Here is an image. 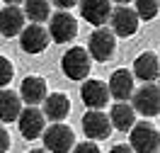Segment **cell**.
Returning a JSON list of instances; mask_svg holds the SVG:
<instances>
[{
    "label": "cell",
    "instance_id": "obj_1",
    "mask_svg": "<svg viewBox=\"0 0 160 153\" xmlns=\"http://www.w3.org/2000/svg\"><path fill=\"white\" fill-rule=\"evenodd\" d=\"M61 71L70 80H88L90 75V54L82 46H73L61 59Z\"/></svg>",
    "mask_w": 160,
    "mask_h": 153
},
{
    "label": "cell",
    "instance_id": "obj_2",
    "mask_svg": "<svg viewBox=\"0 0 160 153\" xmlns=\"http://www.w3.org/2000/svg\"><path fill=\"white\" fill-rule=\"evenodd\" d=\"M41 136H44L46 153H70V148L75 146V134L63 122H53L51 126H46Z\"/></svg>",
    "mask_w": 160,
    "mask_h": 153
},
{
    "label": "cell",
    "instance_id": "obj_3",
    "mask_svg": "<svg viewBox=\"0 0 160 153\" xmlns=\"http://www.w3.org/2000/svg\"><path fill=\"white\" fill-rule=\"evenodd\" d=\"M131 151L133 153H158L160 134L148 122H138L131 126Z\"/></svg>",
    "mask_w": 160,
    "mask_h": 153
},
{
    "label": "cell",
    "instance_id": "obj_4",
    "mask_svg": "<svg viewBox=\"0 0 160 153\" xmlns=\"http://www.w3.org/2000/svg\"><path fill=\"white\" fill-rule=\"evenodd\" d=\"M88 54H90V59L95 61H109L112 56H114V51H117V37L112 34V29L107 27H97V29L90 34V44H88Z\"/></svg>",
    "mask_w": 160,
    "mask_h": 153
},
{
    "label": "cell",
    "instance_id": "obj_5",
    "mask_svg": "<svg viewBox=\"0 0 160 153\" xmlns=\"http://www.w3.org/2000/svg\"><path fill=\"white\" fill-rule=\"evenodd\" d=\"M46 32H49V39H53L56 44H68V41H73L78 37V22L70 12L61 10L51 17Z\"/></svg>",
    "mask_w": 160,
    "mask_h": 153
},
{
    "label": "cell",
    "instance_id": "obj_6",
    "mask_svg": "<svg viewBox=\"0 0 160 153\" xmlns=\"http://www.w3.org/2000/svg\"><path fill=\"white\" fill-rule=\"evenodd\" d=\"M133 112L143 117H158L160 114V90L155 83H146L143 88L133 90Z\"/></svg>",
    "mask_w": 160,
    "mask_h": 153
},
{
    "label": "cell",
    "instance_id": "obj_7",
    "mask_svg": "<svg viewBox=\"0 0 160 153\" xmlns=\"http://www.w3.org/2000/svg\"><path fill=\"white\" fill-rule=\"evenodd\" d=\"M17 124H20V134L27 139V141H34L39 139L44 129H46V117L41 114V110L37 107H24L17 117Z\"/></svg>",
    "mask_w": 160,
    "mask_h": 153
},
{
    "label": "cell",
    "instance_id": "obj_8",
    "mask_svg": "<svg viewBox=\"0 0 160 153\" xmlns=\"http://www.w3.org/2000/svg\"><path fill=\"white\" fill-rule=\"evenodd\" d=\"M82 131L88 139L92 141H102L112 134V124H109V117L102 112V110H88L82 114Z\"/></svg>",
    "mask_w": 160,
    "mask_h": 153
},
{
    "label": "cell",
    "instance_id": "obj_9",
    "mask_svg": "<svg viewBox=\"0 0 160 153\" xmlns=\"http://www.w3.org/2000/svg\"><path fill=\"white\" fill-rule=\"evenodd\" d=\"M109 22H112V34L114 37H133L138 32V17L126 5L114 8L109 15Z\"/></svg>",
    "mask_w": 160,
    "mask_h": 153
},
{
    "label": "cell",
    "instance_id": "obj_10",
    "mask_svg": "<svg viewBox=\"0 0 160 153\" xmlns=\"http://www.w3.org/2000/svg\"><path fill=\"white\" fill-rule=\"evenodd\" d=\"M80 97L85 102V107H90V110H102V107H107V102H109V88H107L104 80L90 78V80L82 83Z\"/></svg>",
    "mask_w": 160,
    "mask_h": 153
},
{
    "label": "cell",
    "instance_id": "obj_11",
    "mask_svg": "<svg viewBox=\"0 0 160 153\" xmlns=\"http://www.w3.org/2000/svg\"><path fill=\"white\" fill-rule=\"evenodd\" d=\"M78 5L85 22H90L95 27H104L109 22V15H112L109 0H78Z\"/></svg>",
    "mask_w": 160,
    "mask_h": 153
},
{
    "label": "cell",
    "instance_id": "obj_12",
    "mask_svg": "<svg viewBox=\"0 0 160 153\" xmlns=\"http://www.w3.org/2000/svg\"><path fill=\"white\" fill-rule=\"evenodd\" d=\"M49 32L44 29L41 24H27L20 32V46L27 54H41V51L49 46Z\"/></svg>",
    "mask_w": 160,
    "mask_h": 153
},
{
    "label": "cell",
    "instance_id": "obj_13",
    "mask_svg": "<svg viewBox=\"0 0 160 153\" xmlns=\"http://www.w3.org/2000/svg\"><path fill=\"white\" fill-rule=\"evenodd\" d=\"M24 12L17 5H5L0 8V34L2 37H17L24 29Z\"/></svg>",
    "mask_w": 160,
    "mask_h": 153
},
{
    "label": "cell",
    "instance_id": "obj_14",
    "mask_svg": "<svg viewBox=\"0 0 160 153\" xmlns=\"http://www.w3.org/2000/svg\"><path fill=\"white\" fill-rule=\"evenodd\" d=\"M131 75H136L138 80L143 83H155L160 75V61H158V54L155 51H146V54H141L138 59L133 61V73Z\"/></svg>",
    "mask_w": 160,
    "mask_h": 153
},
{
    "label": "cell",
    "instance_id": "obj_15",
    "mask_svg": "<svg viewBox=\"0 0 160 153\" xmlns=\"http://www.w3.org/2000/svg\"><path fill=\"white\" fill-rule=\"evenodd\" d=\"M46 95H49V92H46V80H44V78H39V75H27V78L22 80V85H20V100L27 102L29 107L41 105Z\"/></svg>",
    "mask_w": 160,
    "mask_h": 153
},
{
    "label": "cell",
    "instance_id": "obj_16",
    "mask_svg": "<svg viewBox=\"0 0 160 153\" xmlns=\"http://www.w3.org/2000/svg\"><path fill=\"white\" fill-rule=\"evenodd\" d=\"M107 88H109V95L117 102H126L131 95H133V75H131V71H129V68L114 71Z\"/></svg>",
    "mask_w": 160,
    "mask_h": 153
},
{
    "label": "cell",
    "instance_id": "obj_17",
    "mask_svg": "<svg viewBox=\"0 0 160 153\" xmlns=\"http://www.w3.org/2000/svg\"><path fill=\"white\" fill-rule=\"evenodd\" d=\"M41 105H44L41 114H44L46 119H51V122H63L70 112V100L63 92H51V95H46Z\"/></svg>",
    "mask_w": 160,
    "mask_h": 153
},
{
    "label": "cell",
    "instance_id": "obj_18",
    "mask_svg": "<svg viewBox=\"0 0 160 153\" xmlns=\"http://www.w3.org/2000/svg\"><path fill=\"white\" fill-rule=\"evenodd\" d=\"M22 112V100L17 92L12 90H0V122L8 124V122H15Z\"/></svg>",
    "mask_w": 160,
    "mask_h": 153
},
{
    "label": "cell",
    "instance_id": "obj_19",
    "mask_svg": "<svg viewBox=\"0 0 160 153\" xmlns=\"http://www.w3.org/2000/svg\"><path fill=\"white\" fill-rule=\"evenodd\" d=\"M109 124L119 131H131V126L136 124V112L126 102H117L109 112Z\"/></svg>",
    "mask_w": 160,
    "mask_h": 153
},
{
    "label": "cell",
    "instance_id": "obj_20",
    "mask_svg": "<svg viewBox=\"0 0 160 153\" xmlns=\"http://www.w3.org/2000/svg\"><path fill=\"white\" fill-rule=\"evenodd\" d=\"M24 3V17H29L32 24H41L51 17V0H22Z\"/></svg>",
    "mask_w": 160,
    "mask_h": 153
},
{
    "label": "cell",
    "instance_id": "obj_21",
    "mask_svg": "<svg viewBox=\"0 0 160 153\" xmlns=\"http://www.w3.org/2000/svg\"><path fill=\"white\" fill-rule=\"evenodd\" d=\"M158 10H160V3L158 0H136V8H133V12H136V17L138 20H155L158 17Z\"/></svg>",
    "mask_w": 160,
    "mask_h": 153
},
{
    "label": "cell",
    "instance_id": "obj_22",
    "mask_svg": "<svg viewBox=\"0 0 160 153\" xmlns=\"http://www.w3.org/2000/svg\"><path fill=\"white\" fill-rule=\"evenodd\" d=\"M12 75H15V66H12L10 59H5V56H0V90L5 88V85H10Z\"/></svg>",
    "mask_w": 160,
    "mask_h": 153
},
{
    "label": "cell",
    "instance_id": "obj_23",
    "mask_svg": "<svg viewBox=\"0 0 160 153\" xmlns=\"http://www.w3.org/2000/svg\"><path fill=\"white\" fill-rule=\"evenodd\" d=\"M73 153H102V151L95 141H82V143H75V146H73Z\"/></svg>",
    "mask_w": 160,
    "mask_h": 153
},
{
    "label": "cell",
    "instance_id": "obj_24",
    "mask_svg": "<svg viewBox=\"0 0 160 153\" xmlns=\"http://www.w3.org/2000/svg\"><path fill=\"white\" fill-rule=\"evenodd\" d=\"M10 148V134L5 131V126H0V153H8Z\"/></svg>",
    "mask_w": 160,
    "mask_h": 153
},
{
    "label": "cell",
    "instance_id": "obj_25",
    "mask_svg": "<svg viewBox=\"0 0 160 153\" xmlns=\"http://www.w3.org/2000/svg\"><path fill=\"white\" fill-rule=\"evenodd\" d=\"M56 8H61V10H68V8H73V5H78V0H51Z\"/></svg>",
    "mask_w": 160,
    "mask_h": 153
},
{
    "label": "cell",
    "instance_id": "obj_26",
    "mask_svg": "<svg viewBox=\"0 0 160 153\" xmlns=\"http://www.w3.org/2000/svg\"><path fill=\"white\" fill-rule=\"evenodd\" d=\"M109 153H133V151H131V146H129V143H117V146H114Z\"/></svg>",
    "mask_w": 160,
    "mask_h": 153
},
{
    "label": "cell",
    "instance_id": "obj_27",
    "mask_svg": "<svg viewBox=\"0 0 160 153\" xmlns=\"http://www.w3.org/2000/svg\"><path fill=\"white\" fill-rule=\"evenodd\" d=\"M27 153H46L44 148H32V151H27Z\"/></svg>",
    "mask_w": 160,
    "mask_h": 153
},
{
    "label": "cell",
    "instance_id": "obj_28",
    "mask_svg": "<svg viewBox=\"0 0 160 153\" xmlns=\"http://www.w3.org/2000/svg\"><path fill=\"white\" fill-rule=\"evenodd\" d=\"M8 5H17V3H22V0H5Z\"/></svg>",
    "mask_w": 160,
    "mask_h": 153
},
{
    "label": "cell",
    "instance_id": "obj_29",
    "mask_svg": "<svg viewBox=\"0 0 160 153\" xmlns=\"http://www.w3.org/2000/svg\"><path fill=\"white\" fill-rule=\"evenodd\" d=\"M117 3H121V5H126V3H131V0H117Z\"/></svg>",
    "mask_w": 160,
    "mask_h": 153
}]
</instances>
